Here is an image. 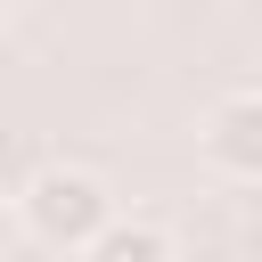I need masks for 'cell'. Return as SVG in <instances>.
Listing matches in <instances>:
<instances>
[{"label":"cell","mask_w":262,"mask_h":262,"mask_svg":"<svg viewBox=\"0 0 262 262\" xmlns=\"http://www.w3.org/2000/svg\"><path fill=\"white\" fill-rule=\"evenodd\" d=\"M115 221V188L90 172V164H41L25 188H16V229H33L41 246H82L90 229Z\"/></svg>","instance_id":"6da1fadb"},{"label":"cell","mask_w":262,"mask_h":262,"mask_svg":"<svg viewBox=\"0 0 262 262\" xmlns=\"http://www.w3.org/2000/svg\"><path fill=\"white\" fill-rule=\"evenodd\" d=\"M196 147H205L213 172H229V180H262V90H229V98H213Z\"/></svg>","instance_id":"7a4b0ae2"},{"label":"cell","mask_w":262,"mask_h":262,"mask_svg":"<svg viewBox=\"0 0 262 262\" xmlns=\"http://www.w3.org/2000/svg\"><path fill=\"white\" fill-rule=\"evenodd\" d=\"M74 262H180V254H172V229H156L139 213H115L106 229H90L74 246Z\"/></svg>","instance_id":"3957f363"},{"label":"cell","mask_w":262,"mask_h":262,"mask_svg":"<svg viewBox=\"0 0 262 262\" xmlns=\"http://www.w3.org/2000/svg\"><path fill=\"white\" fill-rule=\"evenodd\" d=\"M16 254V205H0V262Z\"/></svg>","instance_id":"277c9868"},{"label":"cell","mask_w":262,"mask_h":262,"mask_svg":"<svg viewBox=\"0 0 262 262\" xmlns=\"http://www.w3.org/2000/svg\"><path fill=\"white\" fill-rule=\"evenodd\" d=\"M8 8H16V0H0V16H8Z\"/></svg>","instance_id":"5b68a950"}]
</instances>
